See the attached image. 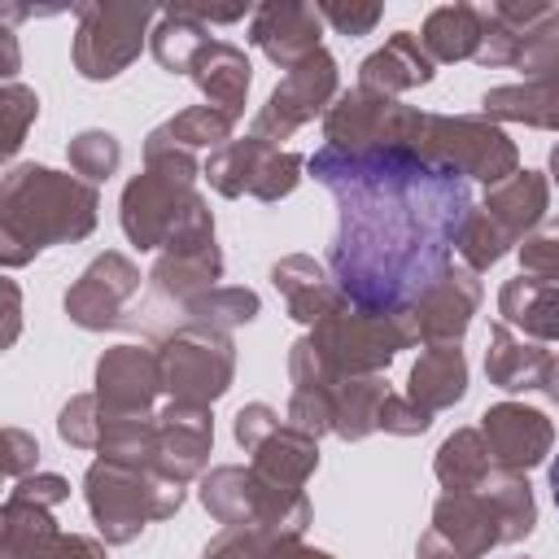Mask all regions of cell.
Wrapping results in <instances>:
<instances>
[{"label":"cell","instance_id":"obj_2","mask_svg":"<svg viewBox=\"0 0 559 559\" xmlns=\"http://www.w3.org/2000/svg\"><path fill=\"white\" fill-rule=\"evenodd\" d=\"M550 498H555V507H559V454H555V463H550Z\"/></svg>","mask_w":559,"mask_h":559},{"label":"cell","instance_id":"obj_1","mask_svg":"<svg viewBox=\"0 0 559 559\" xmlns=\"http://www.w3.org/2000/svg\"><path fill=\"white\" fill-rule=\"evenodd\" d=\"M314 179L336 201L328 271L358 310H402L441 280L472 210L454 166L411 148H323Z\"/></svg>","mask_w":559,"mask_h":559}]
</instances>
